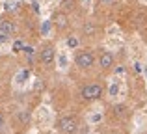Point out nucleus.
<instances>
[{
	"label": "nucleus",
	"instance_id": "obj_1",
	"mask_svg": "<svg viewBox=\"0 0 147 134\" xmlns=\"http://www.w3.org/2000/svg\"><path fill=\"white\" fill-rule=\"evenodd\" d=\"M102 93H104V86L100 82H90L86 86H82L78 91L82 101H99L102 97Z\"/></svg>",
	"mask_w": 147,
	"mask_h": 134
},
{
	"label": "nucleus",
	"instance_id": "obj_2",
	"mask_svg": "<svg viewBox=\"0 0 147 134\" xmlns=\"http://www.w3.org/2000/svg\"><path fill=\"white\" fill-rule=\"evenodd\" d=\"M60 134H76L78 132V117L76 116H61L56 123Z\"/></svg>",
	"mask_w": 147,
	"mask_h": 134
},
{
	"label": "nucleus",
	"instance_id": "obj_3",
	"mask_svg": "<svg viewBox=\"0 0 147 134\" xmlns=\"http://www.w3.org/2000/svg\"><path fill=\"white\" fill-rule=\"evenodd\" d=\"M95 63V54L90 48H82V51L75 52V65L78 69H90Z\"/></svg>",
	"mask_w": 147,
	"mask_h": 134
},
{
	"label": "nucleus",
	"instance_id": "obj_4",
	"mask_svg": "<svg viewBox=\"0 0 147 134\" xmlns=\"http://www.w3.org/2000/svg\"><path fill=\"white\" fill-rule=\"evenodd\" d=\"M54 58H56V47L52 43H45L39 51V60L45 67H52L54 65Z\"/></svg>",
	"mask_w": 147,
	"mask_h": 134
},
{
	"label": "nucleus",
	"instance_id": "obj_5",
	"mask_svg": "<svg viewBox=\"0 0 147 134\" xmlns=\"http://www.w3.org/2000/svg\"><path fill=\"white\" fill-rule=\"evenodd\" d=\"M114 63H115L114 52H110V51H102V52H100V56H99V67L102 69V71L112 69V67H114Z\"/></svg>",
	"mask_w": 147,
	"mask_h": 134
},
{
	"label": "nucleus",
	"instance_id": "obj_6",
	"mask_svg": "<svg viewBox=\"0 0 147 134\" xmlns=\"http://www.w3.org/2000/svg\"><path fill=\"white\" fill-rule=\"evenodd\" d=\"M52 24L56 26L58 30H65L69 24V17L63 13V11H56V13L52 15Z\"/></svg>",
	"mask_w": 147,
	"mask_h": 134
},
{
	"label": "nucleus",
	"instance_id": "obj_7",
	"mask_svg": "<svg viewBox=\"0 0 147 134\" xmlns=\"http://www.w3.org/2000/svg\"><path fill=\"white\" fill-rule=\"evenodd\" d=\"M15 30H17V26H15V22L11 21V19H7V17L0 19V32H2V34H6V36H13Z\"/></svg>",
	"mask_w": 147,
	"mask_h": 134
},
{
	"label": "nucleus",
	"instance_id": "obj_8",
	"mask_svg": "<svg viewBox=\"0 0 147 134\" xmlns=\"http://www.w3.org/2000/svg\"><path fill=\"white\" fill-rule=\"evenodd\" d=\"M82 32H84V36H93L95 32H97V26L93 24V22H86V24H84V28H82Z\"/></svg>",
	"mask_w": 147,
	"mask_h": 134
},
{
	"label": "nucleus",
	"instance_id": "obj_9",
	"mask_svg": "<svg viewBox=\"0 0 147 134\" xmlns=\"http://www.w3.org/2000/svg\"><path fill=\"white\" fill-rule=\"evenodd\" d=\"M17 119H19V123H21V125L28 123V121H30V112H28V110H22V112H19Z\"/></svg>",
	"mask_w": 147,
	"mask_h": 134
},
{
	"label": "nucleus",
	"instance_id": "obj_10",
	"mask_svg": "<svg viewBox=\"0 0 147 134\" xmlns=\"http://www.w3.org/2000/svg\"><path fill=\"white\" fill-rule=\"evenodd\" d=\"M22 48H24V43H22V41H15V45H13V51H15V52H21Z\"/></svg>",
	"mask_w": 147,
	"mask_h": 134
},
{
	"label": "nucleus",
	"instance_id": "obj_11",
	"mask_svg": "<svg viewBox=\"0 0 147 134\" xmlns=\"http://www.w3.org/2000/svg\"><path fill=\"white\" fill-rule=\"evenodd\" d=\"M99 4H102V6H114L115 0H99Z\"/></svg>",
	"mask_w": 147,
	"mask_h": 134
},
{
	"label": "nucleus",
	"instance_id": "obj_12",
	"mask_svg": "<svg viewBox=\"0 0 147 134\" xmlns=\"http://www.w3.org/2000/svg\"><path fill=\"white\" fill-rule=\"evenodd\" d=\"M6 127V117H4V114H0V131Z\"/></svg>",
	"mask_w": 147,
	"mask_h": 134
},
{
	"label": "nucleus",
	"instance_id": "obj_13",
	"mask_svg": "<svg viewBox=\"0 0 147 134\" xmlns=\"http://www.w3.org/2000/svg\"><path fill=\"white\" fill-rule=\"evenodd\" d=\"M67 45H71V47H76V39H69Z\"/></svg>",
	"mask_w": 147,
	"mask_h": 134
},
{
	"label": "nucleus",
	"instance_id": "obj_14",
	"mask_svg": "<svg viewBox=\"0 0 147 134\" xmlns=\"http://www.w3.org/2000/svg\"><path fill=\"white\" fill-rule=\"evenodd\" d=\"M114 134H121V132H114Z\"/></svg>",
	"mask_w": 147,
	"mask_h": 134
}]
</instances>
